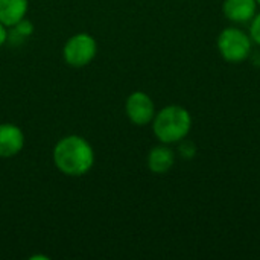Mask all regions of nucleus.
Segmentation results:
<instances>
[{
	"label": "nucleus",
	"mask_w": 260,
	"mask_h": 260,
	"mask_svg": "<svg viewBox=\"0 0 260 260\" xmlns=\"http://www.w3.org/2000/svg\"><path fill=\"white\" fill-rule=\"evenodd\" d=\"M37 259L49 260L50 257H49V256H41V254H35V256H30V257H29V260H37Z\"/></svg>",
	"instance_id": "15"
},
{
	"label": "nucleus",
	"mask_w": 260,
	"mask_h": 260,
	"mask_svg": "<svg viewBox=\"0 0 260 260\" xmlns=\"http://www.w3.org/2000/svg\"><path fill=\"white\" fill-rule=\"evenodd\" d=\"M256 2H257V5H259V6H260V0H256Z\"/></svg>",
	"instance_id": "16"
},
{
	"label": "nucleus",
	"mask_w": 260,
	"mask_h": 260,
	"mask_svg": "<svg viewBox=\"0 0 260 260\" xmlns=\"http://www.w3.org/2000/svg\"><path fill=\"white\" fill-rule=\"evenodd\" d=\"M24 133L15 123H0V158L18 155L24 148Z\"/></svg>",
	"instance_id": "6"
},
{
	"label": "nucleus",
	"mask_w": 260,
	"mask_h": 260,
	"mask_svg": "<svg viewBox=\"0 0 260 260\" xmlns=\"http://www.w3.org/2000/svg\"><path fill=\"white\" fill-rule=\"evenodd\" d=\"M248 34L253 40V44L260 47V12H257L253 17V20L250 21V32Z\"/></svg>",
	"instance_id": "12"
},
{
	"label": "nucleus",
	"mask_w": 260,
	"mask_h": 260,
	"mask_svg": "<svg viewBox=\"0 0 260 260\" xmlns=\"http://www.w3.org/2000/svg\"><path fill=\"white\" fill-rule=\"evenodd\" d=\"M216 46L222 59L232 64L247 61L253 52V40L250 34L236 26L222 29L218 35Z\"/></svg>",
	"instance_id": "3"
},
{
	"label": "nucleus",
	"mask_w": 260,
	"mask_h": 260,
	"mask_svg": "<svg viewBox=\"0 0 260 260\" xmlns=\"http://www.w3.org/2000/svg\"><path fill=\"white\" fill-rule=\"evenodd\" d=\"M125 113L131 123L137 126L149 125L155 116V104L145 91H133L125 101Z\"/></svg>",
	"instance_id": "5"
},
{
	"label": "nucleus",
	"mask_w": 260,
	"mask_h": 260,
	"mask_svg": "<svg viewBox=\"0 0 260 260\" xmlns=\"http://www.w3.org/2000/svg\"><path fill=\"white\" fill-rule=\"evenodd\" d=\"M8 43V27L0 23V47Z\"/></svg>",
	"instance_id": "13"
},
{
	"label": "nucleus",
	"mask_w": 260,
	"mask_h": 260,
	"mask_svg": "<svg viewBox=\"0 0 260 260\" xmlns=\"http://www.w3.org/2000/svg\"><path fill=\"white\" fill-rule=\"evenodd\" d=\"M29 9V0H0V23L12 27L23 20Z\"/></svg>",
	"instance_id": "9"
},
{
	"label": "nucleus",
	"mask_w": 260,
	"mask_h": 260,
	"mask_svg": "<svg viewBox=\"0 0 260 260\" xmlns=\"http://www.w3.org/2000/svg\"><path fill=\"white\" fill-rule=\"evenodd\" d=\"M55 168L66 177L79 178L94 166V149L90 142L78 134L59 139L52 152Z\"/></svg>",
	"instance_id": "1"
},
{
	"label": "nucleus",
	"mask_w": 260,
	"mask_h": 260,
	"mask_svg": "<svg viewBox=\"0 0 260 260\" xmlns=\"http://www.w3.org/2000/svg\"><path fill=\"white\" fill-rule=\"evenodd\" d=\"M98 55V41L87 32H78L72 35L62 47V58L69 67L82 69L87 67Z\"/></svg>",
	"instance_id": "4"
},
{
	"label": "nucleus",
	"mask_w": 260,
	"mask_h": 260,
	"mask_svg": "<svg viewBox=\"0 0 260 260\" xmlns=\"http://www.w3.org/2000/svg\"><path fill=\"white\" fill-rule=\"evenodd\" d=\"M152 133L160 143L174 145L186 139L192 129V116L181 105H166L151 122Z\"/></svg>",
	"instance_id": "2"
},
{
	"label": "nucleus",
	"mask_w": 260,
	"mask_h": 260,
	"mask_svg": "<svg viewBox=\"0 0 260 260\" xmlns=\"http://www.w3.org/2000/svg\"><path fill=\"white\" fill-rule=\"evenodd\" d=\"M146 165H148V169L152 174L165 175L175 165V152H174L172 148H169V145L160 143V145L151 148V151L148 152Z\"/></svg>",
	"instance_id": "8"
},
{
	"label": "nucleus",
	"mask_w": 260,
	"mask_h": 260,
	"mask_svg": "<svg viewBox=\"0 0 260 260\" xmlns=\"http://www.w3.org/2000/svg\"><path fill=\"white\" fill-rule=\"evenodd\" d=\"M250 58H253V62H254V66L260 67V52H254V53L251 52Z\"/></svg>",
	"instance_id": "14"
},
{
	"label": "nucleus",
	"mask_w": 260,
	"mask_h": 260,
	"mask_svg": "<svg viewBox=\"0 0 260 260\" xmlns=\"http://www.w3.org/2000/svg\"><path fill=\"white\" fill-rule=\"evenodd\" d=\"M34 30H35L34 23L24 17L23 20L15 23L12 27H8V41L11 43L15 41V44H20L24 40H27L34 34Z\"/></svg>",
	"instance_id": "10"
},
{
	"label": "nucleus",
	"mask_w": 260,
	"mask_h": 260,
	"mask_svg": "<svg viewBox=\"0 0 260 260\" xmlns=\"http://www.w3.org/2000/svg\"><path fill=\"white\" fill-rule=\"evenodd\" d=\"M197 145L192 142V140H189L187 137L186 139H183L181 142H178V154H180V157L181 158H184V160H192L195 155H197Z\"/></svg>",
	"instance_id": "11"
},
{
	"label": "nucleus",
	"mask_w": 260,
	"mask_h": 260,
	"mask_svg": "<svg viewBox=\"0 0 260 260\" xmlns=\"http://www.w3.org/2000/svg\"><path fill=\"white\" fill-rule=\"evenodd\" d=\"M257 2L256 0H224L222 14L227 20L236 24H245L253 20L257 14Z\"/></svg>",
	"instance_id": "7"
}]
</instances>
